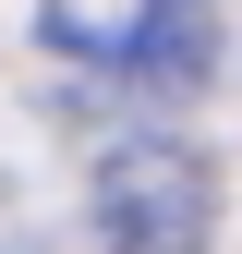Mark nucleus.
I'll return each mask as SVG.
<instances>
[{
	"instance_id": "2",
	"label": "nucleus",
	"mask_w": 242,
	"mask_h": 254,
	"mask_svg": "<svg viewBox=\"0 0 242 254\" xmlns=\"http://www.w3.org/2000/svg\"><path fill=\"white\" fill-rule=\"evenodd\" d=\"M37 37L85 73H182L194 85V0H37Z\"/></svg>"
},
{
	"instance_id": "1",
	"label": "nucleus",
	"mask_w": 242,
	"mask_h": 254,
	"mask_svg": "<svg viewBox=\"0 0 242 254\" xmlns=\"http://www.w3.org/2000/svg\"><path fill=\"white\" fill-rule=\"evenodd\" d=\"M97 242L109 254H206L218 230V157L182 145V133H133L97 157Z\"/></svg>"
}]
</instances>
